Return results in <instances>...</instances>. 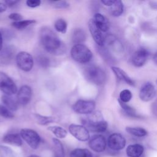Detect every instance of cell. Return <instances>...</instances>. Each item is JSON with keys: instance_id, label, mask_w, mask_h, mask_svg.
<instances>
[{"instance_id": "cell-24", "label": "cell", "mask_w": 157, "mask_h": 157, "mask_svg": "<svg viewBox=\"0 0 157 157\" xmlns=\"http://www.w3.org/2000/svg\"><path fill=\"white\" fill-rule=\"evenodd\" d=\"M126 131L129 134L139 137H144L147 136L148 134L147 131L145 129L142 128H139V127H129L128 126L126 128Z\"/></svg>"}, {"instance_id": "cell-37", "label": "cell", "mask_w": 157, "mask_h": 157, "mask_svg": "<svg viewBox=\"0 0 157 157\" xmlns=\"http://www.w3.org/2000/svg\"><path fill=\"white\" fill-rule=\"evenodd\" d=\"M9 18L15 21H18L22 20L23 17L18 13H12L9 15Z\"/></svg>"}, {"instance_id": "cell-10", "label": "cell", "mask_w": 157, "mask_h": 157, "mask_svg": "<svg viewBox=\"0 0 157 157\" xmlns=\"http://www.w3.org/2000/svg\"><path fill=\"white\" fill-rule=\"evenodd\" d=\"M156 94V88L151 82L144 83L139 91V98L144 102H148L152 100Z\"/></svg>"}, {"instance_id": "cell-2", "label": "cell", "mask_w": 157, "mask_h": 157, "mask_svg": "<svg viewBox=\"0 0 157 157\" xmlns=\"http://www.w3.org/2000/svg\"><path fill=\"white\" fill-rule=\"evenodd\" d=\"M85 78L90 82L96 85H101L104 83L106 80V74L104 71L96 65H90L84 71Z\"/></svg>"}, {"instance_id": "cell-13", "label": "cell", "mask_w": 157, "mask_h": 157, "mask_svg": "<svg viewBox=\"0 0 157 157\" xmlns=\"http://www.w3.org/2000/svg\"><path fill=\"white\" fill-rule=\"evenodd\" d=\"M88 26L91 36L96 44L99 47L103 46L104 44V38L102 34V31L96 25L93 18L88 21Z\"/></svg>"}, {"instance_id": "cell-33", "label": "cell", "mask_w": 157, "mask_h": 157, "mask_svg": "<svg viewBox=\"0 0 157 157\" xmlns=\"http://www.w3.org/2000/svg\"><path fill=\"white\" fill-rule=\"evenodd\" d=\"M132 94L130 90L128 89H125L122 90L119 94V100H120L121 102L126 103L128 102L132 98Z\"/></svg>"}, {"instance_id": "cell-5", "label": "cell", "mask_w": 157, "mask_h": 157, "mask_svg": "<svg viewBox=\"0 0 157 157\" xmlns=\"http://www.w3.org/2000/svg\"><path fill=\"white\" fill-rule=\"evenodd\" d=\"M20 135L31 148L33 149L38 148L40 142V137L36 131L31 129L24 128L21 129Z\"/></svg>"}, {"instance_id": "cell-17", "label": "cell", "mask_w": 157, "mask_h": 157, "mask_svg": "<svg viewBox=\"0 0 157 157\" xmlns=\"http://www.w3.org/2000/svg\"><path fill=\"white\" fill-rule=\"evenodd\" d=\"M111 69L117 78L124 81L127 84L131 86H134V80L131 79V78L123 69L116 66H112Z\"/></svg>"}, {"instance_id": "cell-15", "label": "cell", "mask_w": 157, "mask_h": 157, "mask_svg": "<svg viewBox=\"0 0 157 157\" xmlns=\"http://www.w3.org/2000/svg\"><path fill=\"white\" fill-rule=\"evenodd\" d=\"M93 19L96 25L102 32H106L109 30V21L102 14L100 13H96L94 14Z\"/></svg>"}, {"instance_id": "cell-39", "label": "cell", "mask_w": 157, "mask_h": 157, "mask_svg": "<svg viewBox=\"0 0 157 157\" xmlns=\"http://www.w3.org/2000/svg\"><path fill=\"white\" fill-rule=\"evenodd\" d=\"M101 2L105 6L111 7L115 2V0H102Z\"/></svg>"}, {"instance_id": "cell-31", "label": "cell", "mask_w": 157, "mask_h": 157, "mask_svg": "<svg viewBox=\"0 0 157 157\" xmlns=\"http://www.w3.org/2000/svg\"><path fill=\"white\" fill-rule=\"evenodd\" d=\"M55 29L61 33L64 34L67 31V25L66 21L63 20V19H58L57 20L54 25Z\"/></svg>"}, {"instance_id": "cell-6", "label": "cell", "mask_w": 157, "mask_h": 157, "mask_svg": "<svg viewBox=\"0 0 157 157\" xmlns=\"http://www.w3.org/2000/svg\"><path fill=\"white\" fill-rule=\"evenodd\" d=\"M16 63L18 67L25 72L30 71L34 65L31 55L26 52H20L16 56Z\"/></svg>"}, {"instance_id": "cell-26", "label": "cell", "mask_w": 157, "mask_h": 157, "mask_svg": "<svg viewBox=\"0 0 157 157\" xmlns=\"http://www.w3.org/2000/svg\"><path fill=\"white\" fill-rule=\"evenodd\" d=\"M48 129L56 137L63 139L67 136V131L65 129L58 126H52L48 127Z\"/></svg>"}, {"instance_id": "cell-7", "label": "cell", "mask_w": 157, "mask_h": 157, "mask_svg": "<svg viewBox=\"0 0 157 157\" xmlns=\"http://www.w3.org/2000/svg\"><path fill=\"white\" fill-rule=\"evenodd\" d=\"M96 103L93 100L78 99L72 105L73 110L79 114H90L94 112Z\"/></svg>"}, {"instance_id": "cell-22", "label": "cell", "mask_w": 157, "mask_h": 157, "mask_svg": "<svg viewBox=\"0 0 157 157\" xmlns=\"http://www.w3.org/2000/svg\"><path fill=\"white\" fill-rule=\"evenodd\" d=\"M118 101L119 102L120 105L121 106V109L123 110L124 113L128 116V117H130L132 118H140V116L138 114L136 113V110L131 107L130 105H129L128 104H127L126 103L123 102H121L120 100L118 99Z\"/></svg>"}, {"instance_id": "cell-14", "label": "cell", "mask_w": 157, "mask_h": 157, "mask_svg": "<svg viewBox=\"0 0 157 157\" xmlns=\"http://www.w3.org/2000/svg\"><path fill=\"white\" fill-rule=\"evenodd\" d=\"M32 96V90L28 85H23L19 89L17 93V100L18 104L21 105H27L31 101Z\"/></svg>"}, {"instance_id": "cell-36", "label": "cell", "mask_w": 157, "mask_h": 157, "mask_svg": "<svg viewBox=\"0 0 157 157\" xmlns=\"http://www.w3.org/2000/svg\"><path fill=\"white\" fill-rule=\"evenodd\" d=\"M41 1L40 0H28L26 1V5L31 8L38 7L40 5Z\"/></svg>"}, {"instance_id": "cell-45", "label": "cell", "mask_w": 157, "mask_h": 157, "mask_svg": "<svg viewBox=\"0 0 157 157\" xmlns=\"http://www.w3.org/2000/svg\"><path fill=\"white\" fill-rule=\"evenodd\" d=\"M156 83H157V80H156Z\"/></svg>"}, {"instance_id": "cell-8", "label": "cell", "mask_w": 157, "mask_h": 157, "mask_svg": "<svg viewBox=\"0 0 157 157\" xmlns=\"http://www.w3.org/2000/svg\"><path fill=\"white\" fill-rule=\"evenodd\" d=\"M69 131L75 139L80 141L85 142L90 139L88 129L83 125L71 124L69 126Z\"/></svg>"}, {"instance_id": "cell-18", "label": "cell", "mask_w": 157, "mask_h": 157, "mask_svg": "<svg viewBox=\"0 0 157 157\" xmlns=\"http://www.w3.org/2000/svg\"><path fill=\"white\" fill-rule=\"evenodd\" d=\"M144 151V147L139 144H131L126 148V155L129 157H141Z\"/></svg>"}, {"instance_id": "cell-30", "label": "cell", "mask_w": 157, "mask_h": 157, "mask_svg": "<svg viewBox=\"0 0 157 157\" xmlns=\"http://www.w3.org/2000/svg\"><path fill=\"white\" fill-rule=\"evenodd\" d=\"M36 21L35 20H20L18 21H14L12 23V25L18 29H23L27 26L36 23Z\"/></svg>"}, {"instance_id": "cell-34", "label": "cell", "mask_w": 157, "mask_h": 157, "mask_svg": "<svg viewBox=\"0 0 157 157\" xmlns=\"http://www.w3.org/2000/svg\"><path fill=\"white\" fill-rule=\"evenodd\" d=\"M50 2L56 9H67L69 7V4L65 1H50Z\"/></svg>"}, {"instance_id": "cell-4", "label": "cell", "mask_w": 157, "mask_h": 157, "mask_svg": "<svg viewBox=\"0 0 157 157\" xmlns=\"http://www.w3.org/2000/svg\"><path fill=\"white\" fill-rule=\"evenodd\" d=\"M0 90L4 94L12 96L17 92V87L13 80L6 73L0 71Z\"/></svg>"}, {"instance_id": "cell-41", "label": "cell", "mask_w": 157, "mask_h": 157, "mask_svg": "<svg viewBox=\"0 0 157 157\" xmlns=\"http://www.w3.org/2000/svg\"><path fill=\"white\" fill-rule=\"evenodd\" d=\"M7 9V6L2 2H0V13L4 12Z\"/></svg>"}, {"instance_id": "cell-29", "label": "cell", "mask_w": 157, "mask_h": 157, "mask_svg": "<svg viewBox=\"0 0 157 157\" xmlns=\"http://www.w3.org/2000/svg\"><path fill=\"white\" fill-rule=\"evenodd\" d=\"M14 117L12 111L4 105L0 104V122H2L7 119H12Z\"/></svg>"}, {"instance_id": "cell-42", "label": "cell", "mask_w": 157, "mask_h": 157, "mask_svg": "<svg viewBox=\"0 0 157 157\" xmlns=\"http://www.w3.org/2000/svg\"><path fill=\"white\" fill-rule=\"evenodd\" d=\"M2 34L0 32V52L2 50Z\"/></svg>"}, {"instance_id": "cell-35", "label": "cell", "mask_w": 157, "mask_h": 157, "mask_svg": "<svg viewBox=\"0 0 157 157\" xmlns=\"http://www.w3.org/2000/svg\"><path fill=\"white\" fill-rule=\"evenodd\" d=\"M37 61L39 65H40L41 67H48L50 63L49 58L44 55L39 56L37 58Z\"/></svg>"}, {"instance_id": "cell-44", "label": "cell", "mask_w": 157, "mask_h": 157, "mask_svg": "<svg viewBox=\"0 0 157 157\" xmlns=\"http://www.w3.org/2000/svg\"><path fill=\"white\" fill-rule=\"evenodd\" d=\"M28 157H39V156H37V155H30Z\"/></svg>"}, {"instance_id": "cell-9", "label": "cell", "mask_w": 157, "mask_h": 157, "mask_svg": "<svg viewBox=\"0 0 157 157\" xmlns=\"http://www.w3.org/2000/svg\"><path fill=\"white\" fill-rule=\"evenodd\" d=\"M107 143L111 150L118 151L125 147L126 139L121 134L115 132L109 136Z\"/></svg>"}, {"instance_id": "cell-43", "label": "cell", "mask_w": 157, "mask_h": 157, "mask_svg": "<svg viewBox=\"0 0 157 157\" xmlns=\"http://www.w3.org/2000/svg\"><path fill=\"white\" fill-rule=\"evenodd\" d=\"M153 61L157 64V52L154 55L153 57Z\"/></svg>"}, {"instance_id": "cell-27", "label": "cell", "mask_w": 157, "mask_h": 157, "mask_svg": "<svg viewBox=\"0 0 157 157\" xmlns=\"http://www.w3.org/2000/svg\"><path fill=\"white\" fill-rule=\"evenodd\" d=\"M70 157H93V155L86 148H75L71 152Z\"/></svg>"}, {"instance_id": "cell-28", "label": "cell", "mask_w": 157, "mask_h": 157, "mask_svg": "<svg viewBox=\"0 0 157 157\" xmlns=\"http://www.w3.org/2000/svg\"><path fill=\"white\" fill-rule=\"evenodd\" d=\"M108 124L107 121H105V120L102 121L96 124L90 126L88 128H86L87 129H88L89 130H90L92 132H105L107 128Z\"/></svg>"}, {"instance_id": "cell-12", "label": "cell", "mask_w": 157, "mask_h": 157, "mask_svg": "<svg viewBox=\"0 0 157 157\" xmlns=\"http://www.w3.org/2000/svg\"><path fill=\"white\" fill-rule=\"evenodd\" d=\"M148 55V52L146 49H138L132 55L131 63L132 65L137 67L143 66L147 62Z\"/></svg>"}, {"instance_id": "cell-21", "label": "cell", "mask_w": 157, "mask_h": 157, "mask_svg": "<svg viewBox=\"0 0 157 157\" xmlns=\"http://www.w3.org/2000/svg\"><path fill=\"white\" fill-rule=\"evenodd\" d=\"M123 3L120 0H115V2L110 7V13L112 16L115 17L120 16L123 13Z\"/></svg>"}, {"instance_id": "cell-23", "label": "cell", "mask_w": 157, "mask_h": 157, "mask_svg": "<svg viewBox=\"0 0 157 157\" xmlns=\"http://www.w3.org/2000/svg\"><path fill=\"white\" fill-rule=\"evenodd\" d=\"M55 157H64V150L62 143L56 138H53Z\"/></svg>"}, {"instance_id": "cell-38", "label": "cell", "mask_w": 157, "mask_h": 157, "mask_svg": "<svg viewBox=\"0 0 157 157\" xmlns=\"http://www.w3.org/2000/svg\"><path fill=\"white\" fill-rule=\"evenodd\" d=\"M151 111L153 114L157 117V99L153 102L151 105Z\"/></svg>"}, {"instance_id": "cell-11", "label": "cell", "mask_w": 157, "mask_h": 157, "mask_svg": "<svg viewBox=\"0 0 157 157\" xmlns=\"http://www.w3.org/2000/svg\"><path fill=\"white\" fill-rule=\"evenodd\" d=\"M89 147L96 152H102L105 150L107 141L104 136L101 134H96L91 137L88 142Z\"/></svg>"}, {"instance_id": "cell-16", "label": "cell", "mask_w": 157, "mask_h": 157, "mask_svg": "<svg viewBox=\"0 0 157 157\" xmlns=\"http://www.w3.org/2000/svg\"><path fill=\"white\" fill-rule=\"evenodd\" d=\"M12 96L3 94L1 96V101L4 106L10 111H16L18 109V102L17 98H15Z\"/></svg>"}, {"instance_id": "cell-25", "label": "cell", "mask_w": 157, "mask_h": 157, "mask_svg": "<svg viewBox=\"0 0 157 157\" xmlns=\"http://www.w3.org/2000/svg\"><path fill=\"white\" fill-rule=\"evenodd\" d=\"M34 117L36 120V122L40 125H47L48 124L56 121V118L53 117L44 116L37 113L34 114Z\"/></svg>"}, {"instance_id": "cell-20", "label": "cell", "mask_w": 157, "mask_h": 157, "mask_svg": "<svg viewBox=\"0 0 157 157\" xmlns=\"http://www.w3.org/2000/svg\"><path fill=\"white\" fill-rule=\"evenodd\" d=\"M86 39V33L85 31L80 28L75 29L72 34V42L76 44H82Z\"/></svg>"}, {"instance_id": "cell-19", "label": "cell", "mask_w": 157, "mask_h": 157, "mask_svg": "<svg viewBox=\"0 0 157 157\" xmlns=\"http://www.w3.org/2000/svg\"><path fill=\"white\" fill-rule=\"evenodd\" d=\"M3 142L20 147L22 145V140L20 135L15 133H10L5 135L2 138Z\"/></svg>"}, {"instance_id": "cell-3", "label": "cell", "mask_w": 157, "mask_h": 157, "mask_svg": "<svg viewBox=\"0 0 157 157\" xmlns=\"http://www.w3.org/2000/svg\"><path fill=\"white\" fill-rule=\"evenodd\" d=\"M71 56L74 61L85 64L91 61L93 57V53L86 45L83 44H76L71 50Z\"/></svg>"}, {"instance_id": "cell-1", "label": "cell", "mask_w": 157, "mask_h": 157, "mask_svg": "<svg viewBox=\"0 0 157 157\" xmlns=\"http://www.w3.org/2000/svg\"><path fill=\"white\" fill-rule=\"evenodd\" d=\"M39 39L44 48L52 55H61L66 51L64 44L49 27L44 26L40 29Z\"/></svg>"}, {"instance_id": "cell-40", "label": "cell", "mask_w": 157, "mask_h": 157, "mask_svg": "<svg viewBox=\"0 0 157 157\" xmlns=\"http://www.w3.org/2000/svg\"><path fill=\"white\" fill-rule=\"evenodd\" d=\"M5 4L7 6L12 7L18 2V1H13V0H6L4 1Z\"/></svg>"}, {"instance_id": "cell-32", "label": "cell", "mask_w": 157, "mask_h": 157, "mask_svg": "<svg viewBox=\"0 0 157 157\" xmlns=\"http://www.w3.org/2000/svg\"><path fill=\"white\" fill-rule=\"evenodd\" d=\"M2 51V50H1ZM13 51L10 47H6L2 50V52L0 53V59L4 62H8L9 60L13 58Z\"/></svg>"}]
</instances>
